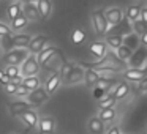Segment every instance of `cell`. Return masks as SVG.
Here are the masks:
<instances>
[{"label": "cell", "instance_id": "1", "mask_svg": "<svg viewBox=\"0 0 147 134\" xmlns=\"http://www.w3.org/2000/svg\"><path fill=\"white\" fill-rule=\"evenodd\" d=\"M29 55L27 49H11L3 54V62L7 66H21Z\"/></svg>", "mask_w": 147, "mask_h": 134}, {"label": "cell", "instance_id": "2", "mask_svg": "<svg viewBox=\"0 0 147 134\" xmlns=\"http://www.w3.org/2000/svg\"><path fill=\"white\" fill-rule=\"evenodd\" d=\"M92 25L98 35H106L109 32V24L105 17V10H95L92 13Z\"/></svg>", "mask_w": 147, "mask_h": 134}, {"label": "cell", "instance_id": "3", "mask_svg": "<svg viewBox=\"0 0 147 134\" xmlns=\"http://www.w3.org/2000/svg\"><path fill=\"white\" fill-rule=\"evenodd\" d=\"M21 70V76L22 77H33L38 74L40 71V65L36 62V57L35 55H29V57L24 60V63L19 66Z\"/></svg>", "mask_w": 147, "mask_h": 134}, {"label": "cell", "instance_id": "4", "mask_svg": "<svg viewBox=\"0 0 147 134\" xmlns=\"http://www.w3.org/2000/svg\"><path fill=\"white\" fill-rule=\"evenodd\" d=\"M49 43V36L46 35H36L30 40L29 46H27V51L30 55H38L43 49L46 48V44Z\"/></svg>", "mask_w": 147, "mask_h": 134}, {"label": "cell", "instance_id": "5", "mask_svg": "<svg viewBox=\"0 0 147 134\" xmlns=\"http://www.w3.org/2000/svg\"><path fill=\"white\" fill-rule=\"evenodd\" d=\"M49 99V95L46 93V90L43 88V87H40V88L33 90V92L29 93V96H27V103H29L32 107H38V106H43L46 101Z\"/></svg>", "mask_w": 147, "mask_h": 134}, {"label": "cell", "instance_id": "6", "mask_svg": "<svg viewBox=\"0 0 147 134\" xmlns=\"http://www.w3.org/2000/svg\"><path fill=\"white\" fill-rule=\"evenodd\" d=\"M105 17L109 24V29H111V27H115L119 24H122V21H123V11L119 7H111L108 10H105Z\"/></svg>", "mask_w": 147, "mask_h": 134}, {"label": "cell", "instance_id": "7", "mask_svg": "<svg viewBox=\"0 0 147 134\" xmlns=\"http://www.w3.org/2000/svg\"><path fill=\"white\" fill-rule=\"evenodd\" d=\"M55 54H60V51H59L55 46H46V48L43 49L38 55H35V57H36V62H38L40 66H46V65L54 58Z\"/></svg>", "mask_w": 147, "mask_h": 134}, {"label": "cell", "instance_id": "8", "mask_svg": "<svg viewBox=\"0 0 147 134\" xmlns=\"http://www.w3.org/2000/svg\"><path fill=\"white\" fill-rule=\"evenodd\" d=\"M147 76V70L144 68H128L123 71L125 82H141Z\"/></svg>", "mask_w": 147, "mask_h": 134}, {"label": "cell", "instance_id": "9", "mask_svg": "<svg viewBox=\"0 0 147 134\" xmlns=\"http://www.w3.org/2000/svg\"><path fill=\"white\" fill-rule=\"evenodd\" d=\"M18 118H19L21 121H22L26 126H29L30 129H35V128H38V120H40V117H38V114H36L35 111H26V112H22V114H19V115H16Z\"/></svg>", "mask_w": 147, "mask_h": 134}, {"label": "cell", "instance_id": "10", "mask_svg": "<svg viewBox=\"0 0 147 134\" xmlns=\"http://www.w3.org/2000/svg\"><path fill=\"white\" fill-rule=\"evenodd\" d=\"M84 68L79 66V65H74V68L71 70V73L67 76V79L62 80V84L65 85H74V84H79L84 80Z\"/></svg>", "mask_w": 147, "mask_h": 134}, {"label": "cell", "instance_id": "11", "mask_svg": "<svg viewBox=\"0 0 147 134\" xmlns=\"http://www.w3.org/2000/svg\"><path fill=\"white\" fill-rule=\"evenodd\" d=\"M60 85H62V77H60V74H59V71H57V73H52L51 76L48 77V80L45 82V87H43V88H45L46 93L51 96L52 93L57 92Z\"/></svg>", "mask_w": 147, "mask_h": 134}, {"label": "cell", "instance_id": "12", "mask_svg": "<svg viewBox=\"0 0 147 134\" xmlns=\"http://www.w3.org/2000/svg\"><path fill=\"white\" fill-rule=\"evenodd\" d=\"M38 129L41 134H52L55 131V120L52 117H40Z\"/></svg>", "mask_w": 147, "mask_h": 134}, {"label": "cell", "instance_id": "13", "mask_svg": "<svg viewBox=\"0 0 147 134\" xmlns=\"http://www.w3.org/2000/svg\"><path fill=\"white\" fill-rule=\"evenodd\" d=\"M22 14L26 16L27 21H40L38 11H36V2H24Z\"/></svg>", "mask_w": 147, "mask_h": 134}, {"label": "cell", "instance_id": "14", "mask_svg": "<svg viewBox=\"0 0 147 134\" xmlns=\"http://www.w3.org/2000/svg\"><path fill=\"white\" fill-rule=\"evenodd\" d=\"M8 109H10V112L16 117V115L22 114V112H26V111H32L33 107L27 101H24V99H18V101L10 103V104H8Z\"/></svg>", "mask_w": 147, "mask_h": 134}, {"label": "cell", "instance_id": "15", "mask_svg": "<svg viewBox=\"0 0 147 134\" xmlns=\"http://www.w3.org/2000/svg\"><path fill=\"white\" fill-rule=\"evenodd\" d=\"M89 51L93 57L103 60V57H106V54H108V46H106L105 41H93L92 44H90Z\"/></svg>", "mask_w": 147, "mask_h": 134}, {"label": "cell", "instance_id": "16", "mask_svg": "<svg viewBox=\"0 0 147 134\" xmlns=\"http://www.w3.org/2000/svg\"><path fill=\"white\" fill-rule=\"evenodd\" d=\"M32 36L29 33H16V35H11V41H13V48L14 49H27Z\"/></svg>", "mask_w": 147, "mask_h": 134}, {"label": "cell", "instance_id": "17", "mask_svg": "<svg viewBox=\"0 0 147 134\" xmlns=\"http://www.w3.org/2000/svg\"><path fill=\"white\" fill-rule=\"evenodd\" d=\"M36 11H38L40 19H48L52 13V3L49 0H38L36 2Z\"/></svg>", "mask_w": 147, "mask_h": 134}, {"label": "cell", "instance_id": "18", "mask_svg": "<svg viewBox=\"0 0 147 134\" xmlns=\"http://www.w3.org/2000/svg\"><path fill=\"white\" fill-rule=\"evenodd\" d=\"M130 84L128 82H125V80H122V82H119L117 85H115V88H114V92L111 93L112 95V98L115 99V101H119V99H123L125 96H128L130 95Z\"/></svg>", "mask_w": 147, "mask_h": 134}, {"label": "cell", "instance_id": "19", "mask_svg": "<svg viewBox=\"0 0 147 134\" xmlns=\"http://www.w3.org/2000/svg\"><path fill=\"white\" fill-rule=\"evenodd\" d=\"M87 131L90 134H105V123L98 117H90L87 121Z\"/></svg>", "mask_w": 147, "mask_h": 134}, {"label": "cell", "instance_id": "20", "mask_svg": "<svg viewBox=\"0 0 147 134\" xmlns=\"http://www.w3.org/2000/svg\"><path fill=\"white\" fill-rule=\"evenodd\" d=\"M100 79H101V76H100V74L96 73L95 70H90V68H87V70L84 71V82H86V85L89 87V88H93V87L98 84Z\"/></svg>", "mask_w": 147, "mask_h": 134}, {"label": "cell", "instance_id": "21", "mask_svg": "<svg viewBox=\"0 0 147 134\" xmlns=\"http://www.w3.org/2000/svg\"><path fill=\"white\" fill-rule=\"evenodd\" d=\"M21 13H22V3H21V2H13V3L7 8V19L10 21V24L13 22Z\"/></svg>", "mask_w": 147, "mask_h": 134}, {"label": "cell", "instance_id": "22", "mask_svg": "<svg viewBox=\"0 0 147 134\" xmlns=\"http://www.w3.org/2000/svg\"><path fill=\"white\" fill-rule=\"evenodd\" d=\"M106 46L114 51H117L120 46H123V36L122 35H108L106 36Z\"/></svg>", "mask_w": 147, "mask_h": 134}, {"label": "cell", "instance_id": "23", "mask_svg": "<svg viewBox=\"0 0 147 134\" xmlns=\"http://www.w3.org/2000/svg\"><path fill=\"white\" fill-rule=\"evenodd\" d=\"M22 87H26L29 92H33V90L40 88L41 87V80L38 79V76H33V77H24L22 79Z\"/></svg>", "mask_w": 147, "mask_h": 134}, {"label": "cell", "instance_id": "24", "mask_svg": "<svg viewBox=\"0 0 147 134\" xmlns=\"http://www.w3.org/2000/svg\"><path fill=\"white\" fill-rule=\"evenodd\" d=\"M139 14H141V5H130L125 10V17L130 22H134V21L139 19Z\"/></svg>", "mask_w": 147, "mask_h": 134}, {"label": "cell", "instance_id": "25", "mask_svg": "<svg viewBox=\"0 0 147 134\" xmlns=\"http://www.w3.org/2000/svg\"><path fill=\"white\" fill-rule=\"evenodd\" d=\"M27 24H29V21L26 19V16H24L22 13L19 14V16L16 17V19L13 21V22H11V32H21V30L22 29H26V25Z\"/></svg>", "mask_w": 147, "mask_h": 134}, {"label": "cell", "instance_id": "26", "mask_svg": "<svg viewBox=\"0 0 147 134\" xmlns=\"http://www.w3.org/2000/svg\"><path fill=\"white\" fill-rule=\"evenodd\" d=\"M115 55H117L119 60L125 63L128 58H131V55H133V49H131L130 46H120V48L115 51Z\"/></svg>", "mask_w": 147, "mask_h": 134}, {"label": "cell", "instance_id": "27", "mask_svg": "<svg viewBox=\"0 0 147 134\" xmlns=\"http://www.w3.org/2000/svg\"><path fill=\"white\" fill-rule=\"evenodd\" d=\"M115 99L112 98V95H106L103 99H100L98 101V109L100 111H106V109H112L115 106Z\"/></svg>", "mask_w": 147, "mask_h": 134}, {"label": "cell", "instance_id": "28", "mask_svg": "<svg viewBox=\"0 0 147 134\" xmlns=\"http://www.w3.org/2000/svg\"><path fill=\"white\" fill-rule=\"evenodd\" d=\"M86 41V32L82 29H74L71 33V43L73 44H82Z\"/></svg>", "mask_w": 147, "mask_h": 134}, {"label": "cell", "instance_id": "29", "mask_svg": "<svg viewBox=\"0 0 147 134\" xmlns=\"http://www.w3.org/2000/svg\"><path fill=\"white\" fill-rule=\"evenodd\" d=\"M115 115H117V112L112 107V109H106V111H100V115H96V117L105 123V121H112L115 118Z\"/></svg>", "mask_w": 147, "mask_h": 134}, {"label": "cell", "instance_id": "30", "mask_svg": "<svg viewBox=\"0 0 147 134\" xmlns=\"http://www.w3.org/2000/svg\"><path fill=\"white\" fill-rule=\"evenodd\" d=\"M3 73H5V76H7L10 80H13V79H16V77L21 76L19 66H7V68L3 70Z\"/></svg>", "mask_w": 147, "mask_h": 134}, {"label": "cell", "instance_id": "31", "mask_svg": "<svg viewBox=\"0 0 147 134\" xmlns=\"http://www.w3.org/2000/svg\"><path fill=\"white\" fill-rule=\"evenodd\" d=\"M131 29H133V33H134V35H139V36H141V35H142V33L147 30V25L142 22V21L138 19V21H134V22H131Z\"/></svg>", "mask_w": 147, "mask_h": 134}, {"label": "cell", "instance_id": "32", "mask_svg": "<svg viewBox=\"0 0 147 134\" xmlns=\"http://www.w3.org/2000/svg\"><path fill=\"white\" fill-rule=\"evenodd\" d=\"M73 68H74V65H73V63H68V62H63V63H62L60 70H59V74H60L62 80L67 79V76L71 73V70H73Z\"/></svg>", "mask_w": 147, "mask_h": 134}, {"label": "cell", "instance_id": "33", "mask_svg": "<svg viewBox=\"0 0 147 134\" xmlns=\"http://www.w3.org/2000/svg\"><path fill=\"white\" fill-rule=\"evenodd\" d=\"M0 44H2V48L5 49V51H11L13 48V41H11V35H7V36H2V41H0Z\"/></svg>", "mask_w": 147, "mask_h": 134}, {"label": "cell", "instance_id": "34", "mask_svg": "<svg viewBox=\"0 0 147 134\" xmlns=\"http://www.w3.org/2000/svg\"><path fill=\"white\" fill-rule=\"evenodd\" d=\"M18 87H19V85H16V84H13V82H8V84H5V85H3V90H5L7 95H14L16 90H18Z\"/></svg>", "mask_w": 147, "mask_h": 134}, {"label": "cell", "instance_id": "35", "mask_svg": "<svg viewBox=\"0 0 147 134\" xmlns=\"http://www.w3.org/2000/svg\"><path fill=\"white\" fill-rule=\"evenodd\" d=\"M106 95H108V92H105V90L98 88V87H93V98H95L96 101H100V99H103Z\"/></svg>", "mask_w": 147, "mask_h": 134}, {"label": "cell", "instance_id": "36", "mask_svg": "<svg viewBox=\"0 0 147 134\" xmlns=\"http://www.w3.org/2000/svg\"><path fill=\"white\" fill-rule=\"evenodd\" d=\"M7 35H11V29L7 25V24L0 22V38H2V36H7Z\"/></svg>", "mask_w": 147, "mask_h": 134}, {"label": "cell", "instance_id": "37", "mask_svg": "<svg viewBox=\"0 0 147 134\" xmlns=\"http://www.w3.org/2000/svg\"><path fill=\"white\" fill-rule=\"evenodd\" d=\"M29 93H30V92L26 88V87L19 85V87H18V90H16V93H14V95H18V96H26V98H27V96H29Z\"/></svg>", "mask_w": 147, "mask_h": 134}, {"label": "cell", "instance_id": "38", "mask_svg": "<svg viewBox=\"0 0 147 134\" xmlns=\"http://www.w3.org/2000/svg\"><path fill=\"white\" fill-rule=\"evenodd\" d=\"M139 21H142L147 25V7H141V14H139Z\"/></svg>", "mask_w": 147, "mask_h": 134}, {"label": "cell", "instance_id": "39", "mask_svg": "<svg viewBox=\"0 0 147 134\" xmlns=\"http://www.w3.org/2000/svg\"><path fill=\"white\" fill-rule=\"evenodd\" d=\"M138 84H139V85H138V90H139V92H142V93L147 92V76L144 77L141 82H138Z\"/></svg>", "mask_w": 147, "mask_h": 134}, {"label": "cell", "instance_id": "40", "mask_svg": "<svg viewBox=\"0 0 147 134\" xmlns=\"http://www.w3.org/2000/svg\"><path fill=\"white\" fill-rule=\"evenodd\" d=\"M106 134H122V131H120L119 126H111L108 131H106Z\"/></svg>", "mask_w": 147, "mask_h": 134}, {"label": "cell", "instance_id": "41", "mask_svg": "<svg viewBox=\"0 0 147 134\" xmlns=\"http://www.w3.org/2000/svg\"><path fill=\"white\" fill-rule=\"evenodd\" d=\"M8 82H11V80L8 79L7 76H5L3 70H0V84H3V85H5V84H8Z\"/></svg>", "mask_w": 147, "mask_h": 134}, {"label": "cell", "instance_id": "42", "mask_svg": "<svg viewBox=\"0 0 147 134\" xmlns=\"http://www.w3.org/2000/svg\"><path fill=\"white\" fill-rule=\"evenodd\" d=\"M139 40H141V43H142L144 46H147V30L142 33V35H141V38H139Z\"/></svg>", "mask_w": 147, "mask_h": 134}, {"label": "cell", "instance_id": "43", "mask_svg": "<svg viewBox=\"0 0 147 134\" xmlns=\"http://www.w3.org/2000/svg\"><path fill=\"white\" fill-rule=\"evenodd\" d=\"M11 134H16V133H11Z\"/></svg>", "mask_w": 147, "mask_h": 134}]
</instances>
